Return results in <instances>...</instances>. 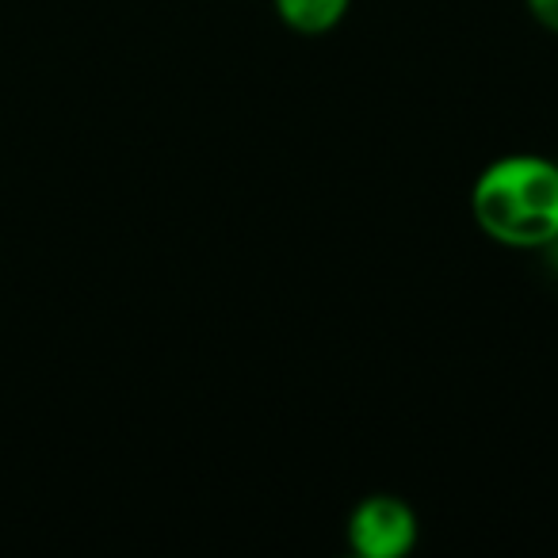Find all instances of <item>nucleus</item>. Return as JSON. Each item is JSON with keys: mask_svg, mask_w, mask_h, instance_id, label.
Masks as SVG:
<instances>
[{"mask_svg": "<svg viewBox=\"0 0 558 558\" xmlns=\"http://www.w3.org/2000/svg\"><path fill=\"white\" fill-rule=\"evenodd\" d=\"M471 218L501 248L543 253L558 238V161L501 154L474 177Z\"/></svg>", "mask_w": 558, "mask_h": 558, "instance_id": "f257e3e1", "label": "nucleus"}, {"mask_svg": "<svg viewBox=\"0 0 558 558\" xmlns=\"http://www.w3.org/2000/svg\"><path fill=\"white\" fill-rule=\"evenodd\" d=\"M344 539L360 558H405L421 539L417 509L398 494H367L349 509Z\"/></svg>", "mask_w": 558, "mask_h": 558, "instance_id": "f03ea898", "label": "nucleus"}, {"mask_svg": "<svg viewBox=\"0 0 558 558\" xmlns=\"http://www.w3.org/2000/svg\"><path fill=\"white\" fill-rule=\"evenodd\" d=\"M271 12L288 32L303 39H322L349 20L352 0H271Z\"/></svg>", "mask_w": 558, "mask_h": 558, "instance_id": "7ed1b4c3", "label": "nucleus"}, {"mask_svg": "<svg viewBox=\"0 0 558 558\" xmlns=\"http://www.w3.org/2000/svg\"><path fill=\"white\" fill-rule=\"evenodd\" d=\"M524 9H527V16L543 27V32L558 39V0H524Z\"/></svg>", "mask_w": 558, "mask_h": 558, "instance_id": "20e7f679", "label": "nucleus"}, {"mask_svg": "<svg viewBox=\"0 0 558 558\" xmlns=\"http://www.w3.org/2000/svg\"><path fill=\"white\" fill-rule=\"evenodd\" d=\"M543 256H547V260H550V264H555V268H558V238L550 241L547 248H543Z\"/></svg>", "mask_w": 558, "mask_h": 558, "instance_id": "39448f33", "label": "nucleus"}]
</instances>
